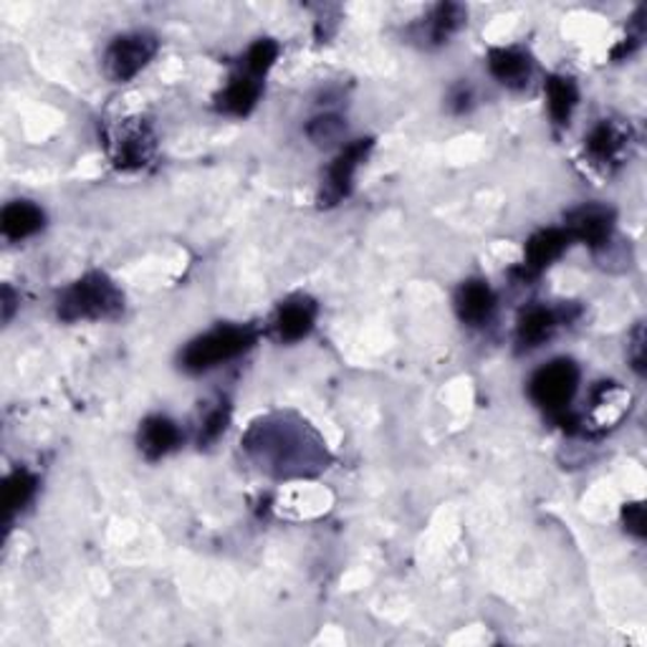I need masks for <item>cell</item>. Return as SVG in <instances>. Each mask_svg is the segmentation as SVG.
Returning <instances> with one entry per match:
<instances>
[{
    "mask_svg": "<svg viewBox=\"0 0 647 647\" xmlns=\"http://www.w3.org/2000/svg\"><path fill=\"white\" fill-rule=\"evenodd\" d=\"M244 446L263 471L276 478L319 473L329 463L324 440L291 415H271L251 425Z\"/></svg>",
    "mask_w": 647,
    "mask_h": 647,
    "instance_id": "1",
    "label": "cell"
},
{
    "mask_svg": "<svg viewBox=\"0 0 647 647\" xmlns=\"http://www.w3.org/2000/svg\"><path fill=\"white\" fill-rule=\"evenodd\" d=\"M124 309V294L107 274L91 271V274L74 281L72 286L59 294L57 311L64 322H99V319H114Z\"/></svg>",
    "mask_w": 647,
    "mask_h": 647,
    "instance_id": "2",
    "label": "cell"
},
{
    "mask_svg": "<svg viewBox=\"0 0 647 647\" xmlns=\"http://www.w3.org/2000/svg\"><path fill=\"white\" fill-rule=\"evenodd\" d=\"M259 339V329L251 324L238 326V324H228V326H215L202 337L192 339L190 345L185 347V352L181 354V364L183 370L200 374L217 368V364L236 360V357L246 354L248 349L256 345Z\"/></svg>",
    "mask_w": 647,
    "mask_h": 647,
    "instance_id": "3",
    "label": "cell"
},
{
    "mask_svg": "<svg viewBox=\"0 0 647 647\" xmlns=\"http://www.w3.org/2000/svg\"><path fill=\"white\" fill-rule=\"evenodd\" d=\"M580 389V368L572 360H555L534 374L528 382V395L534 405L547 410L549 415H561L572 405Z\"/></svg>",
    "mask_w": 647,
    "mask_h": 647,
    "instance_id": "4",
    "label": "cell"
},
{
    "mask_svg": "<svg viewBox=\"0 0 647 647\" xmlns=\"http://www.w3.org/2000/svg\"><path fill=\"white\" fill-rule=\"evenodd\" d=\"M158 38L147 30H135V34L116 36L104 53L107 76L116 84H127L150 64L158 53Z\"/></svg>",
    "mask_w": 647,
    "mask_h": 647,
    "instance_id": "5",
    "label": "cell"
},
{
    "mask_svg": "<svg viewBox=\"0 0 647 647\" xmlns=\"http://www.w3.org/2000/svg\"><path fill=\"white\" fill-rule=\"evenodd\" d=\"M372 147L374 139H354L352 145H347L345 150L334 158L329 170H326L322 195H319L322 206H337V202H341L352 192L354 173L360 170L362 162L370 158Z\"/></svg>",
    "mask_w": 647,
    "mask_h": 647,
    "instance_id": "6",
    "label": "cell"
},
{
    "mask_svg": "<svg viewBox=\"0 0 647 647\" xmlns=\"http://www.w3.org/2000/svg\"><path fill=\"white\" fill-rule=\"evenodd\" d=\"M114 165L120 170H139L150 162L154 152V135L145 122H124L109 139Z\"/></svg>",
    "mask_w": 647,
    "mask_h": 647,
    "instance_id": "7",
    "label": "cell"
},
{
    "mask_svg": "<svg viewBox=\"0 0 647 647\" xmlns=\"http://www.w3.org/2000/svg\"><path fill=\"white\" fill-rule=\"evenodd\" d=\"M564 231L569 233V238L572 240H580V244L589 246L592 251H597V248L607 246V240L612 238L614 210L597 206V202H592V206H580L567 215Z\"/></svg>",
    "mask_w": 647,
    "mask_h": 647,
    "instance_id": "8",
    "label": "cell"
},
{
    "mask_svg": "<svg viewBox=\"0 0 647 647\" xmlns=\"http://www.w3.org/2000/svg\"><path fill=\"white\" fill-rule=\"evenodd\" d=\"M316 314H319V307L314 299H309V296L303 294L291 296V299L281 303L274 316L276 337L281 341H286V345H294V341L309 337L316 324Z\"/></svg>",
    "mask_w": 647,
    "mask_h": 647,
    "instance_id": "9",
    "label": "cell"
},
{
    "mask_svg": "<svg viewBox=\"0 0 647 647\" xmlns=\"http://www.w3.org/2000/svg\"><path fill=\"white\" fill-rule=\"evenodd\" d=\"M572 238L564 228H547L534 233L526 244V256L524 263H521L519 274L524 278H536L542 271H547L551 263H555L561 253L567 251Z\"/></svg>",
    "mask_w": 647,
    "mask_h": 647,
    "instance_id": "10",
    "label": "cell"
},
{
    "mask_svg": "<svg viewBox=\"0 0 647 647\" xmlns=\"http://www.w3.org/2000/svg\"><path fill=\"white\" fill-rule=\"evenodd\" d=\"M630 142V129L622 127V124L612 120H602L595 129L589 132V137L584 139V150H587L589 160L599 167L618 165L622 154L627 150Z\"/></svg>",
    "mask_w": 647,
    "mask_h": 647,
    "instance_id": "11",
    "label": "cell"
},
{
    "mask_svg": "<svg viewBox=\"0 0 647 647\" xmlns=\"http://www.w3.org/2000/svg\"><path fill=\"white\" fill-rule=\"evenodd\" d=\"M488 69L506 89H524L528 87L534 74L532 57L519 46H501V49H490L488 53Z\"/></svg>",
    "mask_w": 647,
    "mask_h": 647,
    "instance_id": "12",
    "label": "cell"
},
{
    "mask_svg": "<svg viewBox=\"0 0 647 647\" xmlns=\"http://www.w3.org/2000/svg\"><path fill=\"white\" fill-rule=\"evenodd\" d=\"M458 319L468 326H483L496 311V294L488 281L471 278L456 294Z\"/></svg>",
    "mask_w": 647,
    "mask_h": 647,
    "instance_id": "13",
    "label": "cell"
},
{
    "mask_svg": "<svg viewBox=\"0 0 647 647\" xmlns=\"http://www.w3.org/2000/svg\"><path fill=\"white\" fill-rule=\"evenodd\" d=\"M137 443L147 461H160L181 446V427L165 415H150L139 425Z\"/></svg>",
    "mask_w": 647,
    "mask_h": 647,
    "instance_id": "14",
    "label": "cell"
},
{
    "mask_svg": "<svg viewBox=\"0 0 647 647\" xmlns=\"http://www.w3.org/2000/svg\"><path fill=\"white\" fill-rule=\"evenodd\" d=\"M263 91L261 79H256L248 72H240L225 84V89L217 97V109L233 116H248L259 104Z\"/></svg>",
    "mask_w": 647,
    "mask_h": 647,
    "instance_id": "15",
    "label": "cell"
},
{
    "mask_svg": "<svg viewBox=\"0 0 647 647\" xmlns=\"http://www.w3.org/2000/svg\"><path fill=\"white\" fill-rule=\"evenodd\" d=\"M559 316L555 309L547 307H528L521 311L519 324H517V345L519 349H536L542 347L544 341L551 339V334L557 332Z\"/></svg>",
    "mask_w": 647,
    "mask_h": 647,
    "instance_id": "16",
    "label": "cell"
},
{
    "mask_svg": "<svg viewBox=\"0 0 647 647\" xmlns=\"http://www.w3.org/2000/svg\"><path fill=\"white\" fill-rule=\"evenodd\" d=\"M43 210L28 200H15L3 208L0 215V231L8 240H23L30 238L34 233L43 228Z\"/></svg>",
    "mask_w": 647,
    "mask_h": 647,
    "instance_id": "17",
    "label": "cell"
},
{
    "mask_svg": "<svg viewBox=\"0 0 647 647\" xmlns=\"http://www.w3.org/2000/svg\"><path fill=\"white\" fill-rule=\"evenodd\" d=\"M547 104L551 122L559 124V127H567L569 120H572L576 104H580V89H576V82L572 76H549L547 82Z\"/></svg>",
    "mask_w": 647,
    "mask_h": 647,
    "instance_id": "18",
    "label": "cell"
},
{
    "mask_svg": "<svg viewBox=\"0 0 647 647\" xmlns=\"http://www.w3.org/2000/svg\"><path fill=\"white\" fill-rule=\"evenodd\" d=\"M468 11L458 3H440L433 8L431 18H427V36L433 43H448V38H453L458 30L465 26Z\"/></svg>",
    "mask_w": 647,
    "mask_h": 647,
    "instance_id": "19",
    "label": "cell"
},
{
    "mask_svg": "<svg viewBox=\"0 0 647 647\" xmlns=\"http://www.w3.org/2000/svg\"><path fill=\"white\" fill-rule=\"evenodd\" d=\"M36 475L26 471V468H21V471H15L8 475L5 486H3V513H5V521H11L15 513L26 509L30 503V498L36 494Z\"/></svg>",
    "mask_w": 647,
    "mask_h": 647,
    "instance_id": "20",
    "label": "cell"
},
{
    "mask_svg": "<svg viewBox=\"0 0 647 647\" xmlns=\"http://www.w3.org/2000/svg\"><path fill=\"white\" fill-rule=\"evenodd\" d=\"M278 53H281V49L276 41H271V38H261V41H256L251 49H248L244 72L256 76V79H263V76L271 72V66L276 64Z\"/></svg>",
    "mask_w": 647,
    "mask_h": 647,
    "instance_id": "21",
    "label": "cell"
},
{
    "mask_svg": "<svg viewBox=\"0 0 647 647\" xmlns=\"http://www.w3.org/2000/svg\"><path fill=\"white\" fill-rule=\"evenodd\" d=\"M231 423V405L228 402H217V408H213L202 420L200 427V446H210L215 443L221 435L225 433V427Z\"/></svg>",
    "mask_w": 647,
    "mask_h": 647,
    "instance_id": "22",
    "label": "cell"
},
{
    "mask_svg": "<svg viewBox=\"0 0 647 647\" xmlns=\"http://www.w3.org/2000/svg\"><path fill=\"white\" fill-rule=\"evenodd\" d=\"M307 132L316 145H329V142H337V139L341 137L345 124H341L339 116L326 114V116H316V120L309 124Z\"/></svg>",
    "mask_w": 647,
    "mask_h": 647,
    "instance_id": "23",
    "label": "cell"
},
{
    "mask_svg": "<svg viewBox=\"0 0 647 647\" xmlns=\"http://www.w3.org/2000/svg\"><path fill=\"white\" fill-rule=\"evenodd\" d=\"M622 524L635 539H645V506L640 501L622 506Z\"/></svg>",
    "mask_w": 647,
    "mask_h": 647,
    "instance_id": "24",
    "label": "cell"
},
{
    "mask_svg": "<svg viewBox=\"0 0 647 647\" xmlns=\"http://www.w3.org/2000/svg\"><path fill=\"white\" fill-rule=\"evenodd\" d=\"M627 347H630V352H627L630 364H633V370L643 377L645 374V329H643V324L635 326Z\"/></svg>",
    "mask_w": 647,
    "mask_h": 647,
    "instance_id": "25",
    "label": "cell"
},
{
    "mask_svg": "<svg viewBox=\"0 0 647 647\" xmlns=\"http://www.w3.org/2000/svg\"><path fill=\"white\" fill-rule=\"evenodd\" d=\"M471 104H473V94H471V89L463 87V84H461V87H456L453 94H450V107H453L456 114L468 112Z\"/></svg>",
    "mask_w": 647,
    "mask_h": 647,
    "instance_id": "26",
    "label": "cell"
},
{
    "mask_svg": "<svg viewBox=\"0 0 647 647\" xmlns=\"http://www.w3.org/2000/svg\"><path fill=\"white\" fill-rule=\"evenodd\" d=\"M13 309H15V299H13L11 286H3V319H5V322H11Z\"/></svg>",
    "mask_w": 647,
    "mask_h": 647,
    "instance_id": "27",
    "label": "cell"
}]
</instances>
